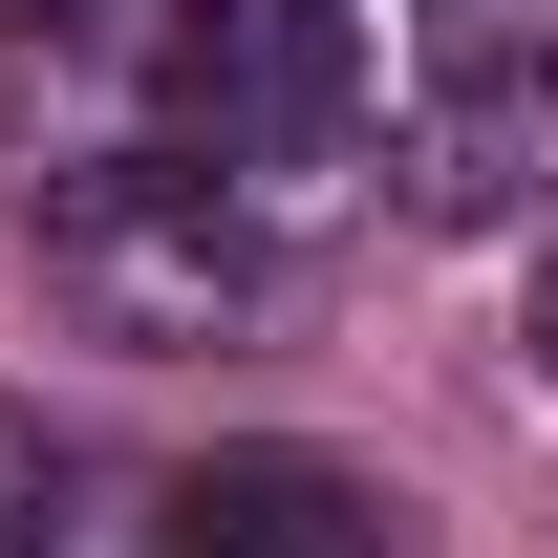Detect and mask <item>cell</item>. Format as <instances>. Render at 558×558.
<instances>
[{
  "mask_svg": "<svg viewBox=\"0 0 558 558\" xmlns=\"http://www.w3.org/2000/svg\"><path fill=\"white\" fill-rule=\"evenodd\" d=\"M44 279L86 301V344H215V323L258 301V215H236V172H194V150H108V172L44 194Z\"/></svg>",
  "mask_w": 558,
  "mask_h": 558,
  "instance_id": "6da1fadb",
  "label": "cell"
},
{
  "mask_svg": "<svg viewBox=\"0 0 558 558\" xmlns=\"http://www.w3.org/2000/svg\"><path fill=\"white\" fill-rule=\"evenodd\" d=\"M150 130L194 172H301L365 130V0H172L150 22Z\"/></svg>",
  "mask_w": 558,
  "mask_h": 558,
  "instance_id": "7a4b0ae2",
  "label": "cell"
},
{
  "mask_svg": "<svg viewBox=\"0 0 558 558\" xmlns=\"http://www.w3.org/2000/svg\"><path fill=\"white\" fill-rule=\"evenodd\" d=\"M172 558H387V494L344 451H215L172 473Z\"/></svg>",
  "mask_w": 558,
  "mask_h": 558,
  "instance_id": "3957f363",
  "label": "cell"
},
{
  "mask_svg": "<svg viewBox=\"0 0 558 558\" xmlns=\"http://www.w3.org/2000/svg\"><path fill=\"white\" fill-rule=\"evenodd\" d=\"M558 172V65H473V86H429V130H409V215H515Z\"/></svg>",
  "mask_w": 558,
  "mask_h": 558,
  "instance_id": "277c9868",
  "label": "cell"
},
{
  "mask_svg": "<svg viewBox=\"0 0 558 558\" xmlns=\"http://www.w3.org/2000/svg\"><path fill=\"white\" fill-rule=\"evenodd\" d=\"M44 494H65V473H44V429H22V409H0V558H22V537H44Z\"/></svg>",
  "mask_w": 558,
  "mask_h": 558,
  "instance_id": "5b68a950",
  "label": "cell"
},
{
  "mask_svg": "<svg viewBox=\"0 0 558 558\" xmlns=\"http://www.w3.org/2000/svg\"><path fill=\"white\" fill-rule=\"evenodd\" d=\"M65 22H86V0H0V44H65Z\"/></svg>",
  "mask_w": 558,
  "mask_h": 558,
  "instance_id": "8992f818",
  "label": "cell"
},
{
  "mask_svg": "<svg viewBox=\"0 0 558 558\" xmlns=\"http://www.w3.org/2000/svg\"><path fill=\"white\" fill-rule=\"evenodd\" d=\"M537 387H558V236H537Z\"/></svg>",
  "mask_w": 558,
  "mask_h": 558,
  "instance_id": "52a82bcc",
  "label": "cell"
}]
</instances>
